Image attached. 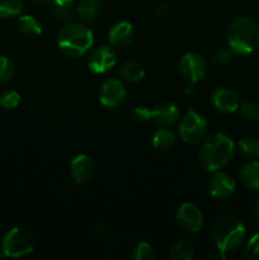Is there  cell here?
Instances as JSON below:
<instances>
[{
    "label": "cell",
    "mask_w": 259,
    "mask_h": 260,
    "mask_svg": "<svg viewBox=\"0 0 259 260\" xmlns=\"http://www.w3.org/2000/svg\"><path fill=\"white\" fill-rule=\"evenodd\" d=\"M254 211H255V215H256V217L259 218V200L256 201L255 206H254Z\"/></svg>",
    "instance_id": "obj_35"
},
{
    "label": "cell",
    "mask_w": 259,
    "mask_h": 260,
    "mask_svg": "<svg viewBox=\"0 0 259 260\" xmlns=\"http://www.w3.org/2000/svg\"><path fill=\"white\" fill-rule=\"evenodd\" d=\"M170 10H172V5H170L169 3L164 2L161 3V4L157 5L156 13L157 15H160V17H167V15L170 13Z\"/></svg>",
    "instance_id": "obj_32"
},
{
    "label": "cell",
    "mask_w": 259,
    "mask_h": 260,
    "mask_svg": "<svg viewBox=\"0 0 259 260\" xmlns=\"http://www.w3.org/2000/svg\"><path fill=\"white\" fill-rule=\"evenodd\" d=\"M208 193L216 200H226L235 192V180L225 172H213L207 182Z\"/></svg>",
    "instance_id": "obj_11"
},
{
    "label": "cell",
    "mask_w": 259,
    "mask_h": 260,
    "mask_svg": "<svg viewBox=\"0 0 259 260\" xmlns=\"http://www.w3.org/2000/svg\"><path fill=\"white\" fill-rule=\"evenodd\" d=\"M108 37L112 46L117 48H124L134 41L135 29L131 23L122 20L111 28Z\"/></svg>",
    "instance_id": "obj_15"
},
{
    "label": "cell",
    "mask_w": 259,
    "mask_h": 260,
    "mask_svg": "<svg viewBox=\"0 0 259 260\" xmlns=\"http://www.w3.org/2000/svg\"><path fill=\"white\" fill-rule=\"evenodd\" d=\"M207 132V121L195 109L189 108L179 123L180 139L188 145L202 141Z\"/></svg>",
    "instance_id": "obj_6"
},
{
    "label": "cell",
    "mask_w": 259,
    "mask_h": 260,
    "mask_svg": "<svg viewBox=\"0 0 259 260\" xmlns=\"http://www.w3.org/2000/svg\"><path fill=\"white\" fill-rule=\"evenodd\" d=\"M234 52L230 47L229 48H221V50H217L212 55V60L215 61L217 65H225V63L230 62L233 60Z\"/></svg>",
    "instance_id": "obj_31"
},
{
    "label": "cell",
    "mask_w": 259,
    "mask_h": 260,
    "mask_svg": "<svg viewBox=\"0 0 259 260\" xmlns=\"http://www.w3.org/2000/svg\"><path fill=\"white\" fill-rule=\"evenodd\" d=\"M245 226L235 216H223L213 225L212 238L215 245L225 255L239 250L245 241Z\"/></svg>",
    "instance_id": "obj_4"
},
{
    "label": "cell",
    "mask_w": 259,
    "mask_h": 260,
    "mask_svg": "<svg viewBox=\"0 0 259 260\" xmlns=\"http://www.w3.org/2000/svg\"><path fill=\"white\" fill-rule=\"evenodd\" d=\"M95 172V165L89 155L81 154L73 159L70 164V174L76 184H85L90 182Z\"/></svg>",
    "instance_id": "obj_13"
},
{
    "label": "cell",
    "mask_w": 259,
    "mask_h": 260,
    "mask_svg": "<svg viewBox=\"0 0 259 260\" xmlns=\"http://www.w3.org/2000/svg\"><path fill=\"white\" fill-rule=\"evenodd\" d=\"M212 104L218 112L225 114L234 113L239 109V98L238 94L230 88H226V86H218L215 90L212 91Z\"/></svg>",
    "instance_id": "obj_12"
},
{
    "label": "cell",
    "mask_w": 259,
    "mask_h": 260,
    "mask_svg": "<svg viewBox=\"0 0 259 260\" xmlns=\"http://www.w3.org/2000/svg\"><path fill=\"white\" fill-rule=\"evenodd\" d=\"M132 258L135 260H154L155 259V250L149 243L137 244V246L134 250V255Z\"/></svg>",
    "instance_id": "obj_28"
},
{
    "label": "cell",
    "mask_w": 259,
    "mask_h": 260,
    "mask_svg": "<svg viewBox=\"0 0 259 260\" xmlns=\"http://www.w3.org/2000/svg\"><path fill=\"white\" fill-rule=\"evenodd\" d=\"M240 113L243 114L244 118L250 119V121H259V104L254 101H244L239 106Z\"/></svg>",
    "instance_id": "obj_26"
},
{
    "label": "cell",
    "mask_w": 259,
    "mask_h": 260,
    "mask_svg": "<svg viewBox=\"0 0 259 260\" xmlns=\"http://www.w3.org/2000/svg\"><path fill=\"white\" fill-rule=\"evenodd\" d=\"M177 223L184 233L196 234L202 229L203 215L200 207L195 203L185 202L177 212Z\"/></svg>",
    "instance_id": "obj_8"
},
{
    "label": "cell",
    "mask_w": 259,
    "mask_h": 260,
    "mask_svg": "<svg viewBox=\"0 0 259 260\" xmlns=\"http://www.w3.org/2000/svg\"><path fill=\"white\" fill-rule=\"evenodd\" d=\"M127 95V90L119 79H109L104 81L99 91V101L104 107L116 108L121 106Z\"/></svg>",
    "instance_id": "obj_10"
},
{
    "label": "cell",
    "mask_w": 259,
    "mask_h": 260,
    "mask_svg": "<svg viewBox=\"0 0 259 260\" xmlns=\"http://www.w3.org/2000/svg\"><path fill=\"white\" fill-rule=\"evenodd\" d=\"M36 3H40V4L43 5H48V4H53V0H35Z\"/></svg>",
    "instance_id": "obj_34"
},
{
    "label": "cell",
    "mask_w": 259,
    "mask_h": 260,
    "mask_svg": "<svg viewBox=\"0 0 259 260\" xmlns=\"http://www.w3.org/2000/svg\"><path fill=\"white\" fill-rule=\"evenodd\" d=\"M177 142V136L172 129L160 128L152 136V146L157 150H169Z\"/></svg>",
    "instance_id": "obj_21"
},
{
    "label": "cell",
    "mask_w": 259,
    "mask_h": 260,
    "mask_svg": "<svg viewBox=\"0 0 259 260\" xmlns=\"http://www.w3.org/2000/svg\"><path fill=\"white\" fill-rule=\"evenodd\" d=\"M76 0H53L55 5H62V7H71Z\"/></svg>",
    "instance_id": "obj_33"
},
{
    "label": "cell",
    "mask_w": 259,
    "mask_h": 260,
    "mask_svg": "<svg viewBox=\"0 0 259 260\" xmlns=\"http://www.w3.org/2000/svg\"><path fill=\"white\" fill-rule=\"evenodd\" d=\"M102 10L101 0H79L78 12L79 17L86 22H93L99 17Z\"/></svg>",
    "instance_id": "obj_18"
},
{
    "label": "cell",
    "mask_w": 259,
    "mask_h": 260,
    "mask_svg": "<svg viewBox=\"0 0 259 260\" xmlns=\"http://www.w3.org/2000/svg\"><path fill=\"white\" fill-rule=\"evenodd\" d=\"M20 95L15 90H5L0 94V107L4 109H14L19 106Z\"/></svg>",
    "instance_id": "obj_24"
},
{
    "label": "cell",
    "mask_w": 259,
    "mask_h": 260,
    "mask_svg": "<svg viewBox=\"0 0 259 260\" xmlns=\"http://www.w3.org/2000/svg\"><path fill=\"white\" fill-rule=\"evenodd\" d=\"M180 111L178 106L173 102L163 101L157 103L151 109V119L161 127H168L174 124L179 119Z\"/></svg>",
    "instance_id": "obj_14"
},
{
    "label": "cell",
    "mask_w": 259,
    "mask_h": 260,
    "mask_svg": "<svg viewBox=\"0 0 259 260\" xmlns=\"http://www.w3.org/2000/svg\"><path fill=\"white\" fill-rule=\"evenodd\" d=\"M180 73L190 86L202 81L207 74V62L197 52H187L179 63Z\"/></svg>",
    "instance_id": "obj_7"
},
{
    "label": "cell",
    "mask_w": 259,
    "mask_h": 260,
    "mask_svg": "<svg viewBox=\"0 0 259 260\" xmlns=\"http://www.w3.org/2000/svg\"><path fill=\"white\" fill-rule=\"evenodd\" d=\"M52 15L58 22H69L73 18V10L70 7H62V5H55L52 10Z\"/></svg>",
    "instance_id": "obj_30"
},
{
    "label": "cell",
    "mask_w": 259,
    "mask_h": 260,
    "mask_svg": "<svg viewBox=\"0 0 259 260\" xmlns=\"http://www.w3.org/2000/svg\"><path fill=\"white\" fill-rule=\"evenodd\" d=\"M24 0H0V18L10 19L22 13Z\"/></svg>",
    "instance_id": "obj_23"
},
{
    "label": "cell",
    "mask_w": 259,
    "mask_h": 260,
    "mask_svg": "<svg viewBox=\"0 0 259 260\" xmlns=\"http://www.w3.org/2000/svg\"><path fill=\"white\" fill-rule=\"evenodd\" d=\"M117 63V53L108 46L94 48L88 58V68L94 74H104L114 68Z\"/></svg>",
    "instance_id": "obj_9"
},
{
    "label": "cell",
    "mask_w": 259,
    "mask_h": 260,
    "mask_svg": "<svg viewBox=\"0 0 259 260\" xmlns=\"http://www.w3.org/2000/svg\"><path fill=\"white\" fill-rule=\"evenodd\" d=\"M14 63L7 56H0V83H7L14 76Z\"/></svg>",
    "instance_id": "obj_27"
},
{
    "label": "cell",
    "mask_w": 259,
    "mask_h": 260,
    "mask_svg": "<svg viewBox=\"0 0 259 260\" xmlns=\"http://www.w3.org/2000/svg\"><path fill=\"white\" fill-rule=\"evenodd\" d=\"M36 238L29 230L22 228H13L4 235L2 241V250L5 256L20 258L35 250Z\"/></svg>",
    "instance_id": "obj_5"
},
{
    "label": "cell",
    "mask_w": 259,
    "mask_h": 260,
    "mask_svg": "<svg viewBox=\"0 0 259 260\" xmlns=\"http://www.w3.org/2000/svg\"><path fill=\"white\" fill-rule=\"evenodd\" d=\"M131 119L136 123H145L151 119V111L146 107H136L131 112Z\"/></svg>",
    "instance_id": "obj_29"
},
{
    "label": "cell",
    "mask_w": 259,
    "mask_h": 260,
    "mask_svg": "<svg viewBox=\"0 0 259 260\" xmlns=\"http://www.w3.org/2000/svg\"><path fill=\"white\" fill-rule=\"evenodd\" d=\"M228 46L238 55H250L259 48V28L245 17L235 18L226 29Z\"/></svg>",
    "instance_id": "obj_2"
},
{
    "label": "cell",
    "mask_w": 259,
    "mask_h": 260,
    "mask_svg": "<svg viewBox=\"0 0 259 260\" xmlns=\"http://www.w3.org/2000/svg\"><path fill=\"white\" fill-rule=\"evenodd\" d=\"M243 258L248 260H259V233L251 236L244 248Z\"/></svg>",
    "instance_id": "obj_25"
},
{
    "label": "cell",
    "mask_w": 259,
    "mask_h": 260,
    "mask_svg": "<svg viewBox=\"0 0 259 260\" xmlns=\"http://www.w3.org/2000/svg\"><path fill=\"white\" fill-rule=\"evenodd\" d=\"M18 27H19L20 32L24 36L30 38L38 37L42 35V24L37 18L32 17V15H22L18 19Z\"/></svg>",
    "instance_id": "obj_20"
},
{
    "label": "cell",
    "mask_w": 259,
    "mask_h": 260,
    "mask_svg": "<svg viewBox=\"0 0 259 260\" xmlns=\"http://www.w3.org/2000/svg\"><path fill=\"white\" fill-rule=\"evenodd\" d=\"M235 152L234 141L226 135L216 132L202 140L198 162L207 172H216L228 165Z\"/></svg>",
    "instance_id": "obj_1"
},
{
    "label": "cell",
    "mask_w": 259,
    "mask_h": 260,
    "mask_svg": "<svg viewBox=\"0 0 259 260\" xmlns=\"http://www.w3.org/2000/svg\"><path fill=\"white\" fill-rule=\"evenodd\" d=\"M57 45L66 56L78 58L91 50L94 35L81 23H66L57 35Z\"/></svg>",
    "instance_id": "obj_3"
},
{
    "label": "cell",
    "mask_w": 259,
    "mask_h": 260,
    "mask_svg": "<svg viewBox=\"0 0 259 260\" xmlns=\"http://www.w3.org/2000/svg\"><path fill=\"white\" fill-rule=\"evenodd\" d=\"M118 75L122 80L128 81V83H137L142 80L145 76L144 66L136 61H127L122 63L118 69Z\"/></svg>",
    "instance_id": "obj_17"
},
{
    "label": "cell",
    "mask_w": 259,
    "mask_h": 260,
    "mask_svg": "<svg viewBox=\"0 0 259 260\" xmlns=\"http://www.w3.org/2000/svg\"><path fill=\"white\" fill-rule=\"evenodd\" d=\"M238 151L246 159H259V140L254 137H245L238 142Z\"/></svg>",
    "instance_id": "obj_22"
},
{
    "label": "cell",
    "mask_w": 259,
    "mask_h": 260,
    "mask_svg": "<svg viewBox=\"0 0 259 260\" xmlns=\"http://www.w3.org/2000/svg\"><path fill=\"white\" fill-rule=\"evenodd\" d=\"M239 179L241 180L246 188L250 189H259V161L258 160H250L245 162L240 168L239 172Z\"/></svg>",
    "instance_id": "obj_16"
},
{
    "label": "cell",
    "mask_w": 259,
    "mask_h": 260,
    "mask_svg": "<svg viewBox=\"0 0 259 260\" xmlns=\"http://www.w3.org/2000/svg\"><path fill=\"white\" fill-rule=\"evenodd\" d=\"M169 258L172 260H192L195 258V248L188 240L180 239L170 246Z\"/></svg>",
    "instance_id": "obj_19"
}]
</instances>
